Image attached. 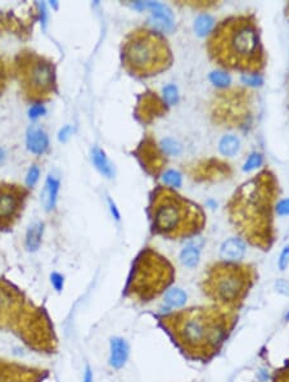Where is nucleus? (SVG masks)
<instances>
[{
  "label": "nucleus",
  "instance_id": "obj_1",
  "mask_svg": "<svg viewBox=\"0 0 289 382\" xmlns=\"http://www.w3.org/2000/svg\"><path fill=\"white\" fill-rule=\"evenodd\" d=\"M280 194L279 180L268 167L238 187L226 203L229 223L245 242L261 251L275 243L274 211Z\"/></svg>",
  "mask_w": 289,
  "mask_h": 382
},
{
  "label": "nucleus",
  "instance_id": "obj_2",
  "mask_svg": "<svg viewBox=\"0 0 289 382\" xmlns=\"http://www.w3.org/2000/svg\"><path fill=\"white\" fill-rule=\"evenodd\" d=\"M158 324L189 360L207 363L230 337L237 314L216 307H193L157 315Z\"/></svg>",
  "mask_w": 289,
  "mask_h": 382
},
{
  "label": "nucleus",
  "instance_id": "obj_3",
  "mask_svg": "<svg viewBox=\"0 0 289 382\" xmlns=\"http://www.w3.org/2000/svg\"><path fill=\"white\" fill-rule=\"evenodd\" d=\"M207 53L215 65L245 75H261L267 57L261 27L253 13L229 16L221 20L207 39Z\"/></svg>",
  "mask_w": 289,
  "mask_h": 382
},
{
  "label": "nucleus",
  "instance_id": "obj_4",
  "mask_svg": "<svg viewBox=\"0 0 289 382\" xmlns=\"http://www.w3.org/2000/svg\"><path fill=\"white\" fill-rule=\"evenodd\" d=\"M147 215L152 234L172 241L196 237L203 232L207 223L200 203L166 186H156L149 193Z\"/></svg>",
  "mask_w": 289,
  "mask_h": 382
},
{
  "label": "nucleus",
  "instance_id": "obj_5",
  "mask_svg": "<svg viewBox=\"0 0 289 382\" xmlns=\"http://www.w3.org/2000/svg\"><path fill=\"white\" fill-rule=\"evenodd\" d=\"M257 278L255 265L222 260L207 268L200 289L216 307L235 313L243 307Z\"/></svg>",
  "mask_w": 289,
  "mask_h": 382
},
{
  "label": "nucleus",
  "instance_id": "obj_6",
  "mask_svg": "<svg viewBox=\"0 0 289 382\" xmlns=\"http://www.w3.org/2000/svg\"><path fill=\"white\" fill-rule=\"evenodd\" d=\"M121 61L130 75L145 79L167 71L174 63V54L162 32L139 27L122 42Z\"/></svg>",
  "mask_w": 289,
  "mask_h": 382
},
{
  "label": "nucleus",
  "instance_id": "obj_7",
  "mask_svg": "<svg viewBox=\"0 0 289 382\" xmlns=\"http://www.w3.org/2000/svg\"><path fill=\"white\" fill-rule=\"evenodd\" d=\"M175 277V268L165 255L153 247H144L133 262L124 296L138 304H148L165 293Z\"/></svg>",
  "mask_w": 289,
  "mask_h": 382
},
{
  "label": "nucleus",
  "instance_id": "obj_8",
  "mask_svg": "<svg viewBox=\"0 0 289 382\" xmlns=\"http://www.w3.org/2000/svg\"><path fill=\"white\" fill-rule=\"evenodd\" d=\"M257 112V96L247 88H229L215 93L210 104V116L215 125L227 129L247 130Z\"/></svg>",
  "mask_w": 289,
  "mask_h": 382
},
{
  "label": "nucleus",
  "instance_id": "obj_9",
  "mask_svg": "<svg viewBox=\"0 0 289 382\" xmlns=\"http://www.w3.org/2000/svg\"><path fill=\"white\" fill-rule=\"evenodd\" d=\"M13 69L27 99L43 102L57 92L55 67L52 61L43 55L22 50L14 58Z\"/></svg>",
  "mask_w": 289,
  "mask_h": 382
},
{
  "label": "nucleus",
  "instance_id": "obj_10",
  "mask_svg": "<svg viewBox=\"0 0 289 382\" xmlns=\"http://www.w3.org/2000/svg\"><path fill=\"white\" fill-rule=\"evenodd\" d=\"M13 331L23 344L36 353L52 354L57 350V334L48 311L28 303Z\"/></svg>",
  "mask_w": 289,
  "mask_h": 382
},
{
  "label": "nucleus",
  "instance_id": "obj_11",
  "mask_svg": "<svg viewBox=\"0 0 289 382\" xmlns=\"http://www.w3.org/2000/svg\"><path fill=\"white\" fill-rule=\"evenodd\" d=\"M28 303L21 289L0 278V330H13Z\"/></svg>",
  "mask_w": 289,
  "mask_h": 382
},
{
  "label": "nucleus",
  "instance_id": "obj_12",
  "mask_svg": "<svg viewBox=\"0 0 289 382\" xmlns=\"http://www.w3.org/2000/svg\"><path fill=\"white\" fill-rule=\"evenodd\" d=\"M28 191L18 184L0 183V231H9L21 216Z\"/></svg>",
  "mask_w": 289,
  "mask_h": 382
},
{
  "label": "nucleus",
  "instance_id": "obj_13",
  "mask_svg": "<svg viewBox=\"0 0 289 382\" xmlns=\"http://www.w3.org/2000/svg\"><path fill=\"white\" fill-rule=\"evenodd\" d=\"M190 179L196 183H219L230 179L233 167L229 162L217 157H208L189 164L184 167Z\"/></svg>",
  "mask_w": 289,
  "mask_h": 382
},
{
  "label": "nucleus",
  "instance_id": "obj_14",
  "mask_svg": "<svg viewBox=\"0 0 289 382\" xmlns=\"http://www.w3.org/2000/svg\"><path fill=\"white\" fill-rule=\"evenodd\" d=\"M133 155L140 164L141 169L155 179L162 175L167 165V157L152 134H145L143 137L136 148L133 151Z\"/></svg>",
  "mask_w": 289,
  "mask_h": 382
},
{
  "label": "nucleus",
  "instance_id": "obj_15",
  "mask_svg": "<svg viewBox=\"0 0 289 382\" xmlns=\"http://www.w3.org/2000/svg\"><path fill=\"white\" fill-rule=\"evenodd\" d=\"M170 106L163 98L153 90H145L139 94L135 104L134 116L143 125H151L157 119L169 114Z\"/></svg>",
  "mask_w": 289,
  "mask_h": 382
},
{
  "label": "nucleus",
  "instance_id": "obj_16",
  "mask_svg": "<svg viewBox=\"0 0 289 382\" xmlns=\"http://www.w3.org/2000/svg\"><path fill=\"white\" fill-rule=\"evenodd\" d=\"M46 377L45 369L0 359V382H44Z\"/></svg>",
  "mask_w": 289,
  "mask_h": 382
},
{
  "label": "nucleus",
  "instance_id": "obj_17",
  "mask_svg": "<svg viewBox=\"0 0 289 382\" xmlns=\"http://www.w3.org/2000/svg\"><path fill=\"white\" fill-rule=\"evenodd\" d=\"M34 21L35 17L23 20L14 12H0V34H3L4 31H11L18 35L20 38L26 39L31 32Z\"/></svg>",
  "mask_w": 289,
  "mask_h": 382
},
{
  "label": "nucleus",
  "instance_id": "obj_18",
  "mask_svg": "<svg viewBox=\"0 0 289 382\" xmlns=\"http://www.w3.org/2000/svg\"><path fill=\"white\" fill-rule=\"evenodd\" d=\"M130 355V345L125 338L114 336L110 341V365L113 369H121L126 364Z\"/></svg>",
  "mask_w": 289,
  "mask_h": 382
},
{
  "label": "nucleus",
  "instance_id": "obj_19",
  "mask_svg": "<svg viewBox=\"0 0 289 382\" xmlns=\"http://www.w3.org/2000/svg\"><path fill=\"white\" fill-rule=\"evenodd\" d=\"M245 254V242L241 238H229L221 244L220 256L224 262L238 263Z\"/></svg>",
  "mask_w": 289,
  "mask_h": 382
},
{
  "label": "nucleus",
  "instance_id": "obj_20",
  "mask_svg": "<svg viewBox=\"0 0 289 382\" xmlns=\"http://www.w3.org/2000/svg\"><path fill=\"white\" fill-rule=\"evenodd\" d=\"M49 147L48 135L40 129H31L27 133V148L35 153L42 155Z\"/></svg>",
  "mask_w": 289,
  "mask_h": 382
},
{
  "label": "nucleus",
  "instance_id": "obj_21",
  "mask_svg": "<svg viewBox=\"0 0 289 382\" xmlns=\"http://www.w3.org/2000/svg\"><path fill=\"white\" fill-rule=\"evenodd\" d=\"M58 190H59V182L52 176H49L45 183L44 191H43V206L45 207V210L49 211L52 210L53 207L55 206V202H57V196H58Z\"/></svg>",
  "mask_w": 289,
  "mask_h": 382
},
{
  "label": "nucleus",
  "instance_id": "obj_22",
  "mask_svg": "<svg viewBox=\"0 0 289 382\" xmlns=\"http://www.w3.org/2000/svg\"><path fill=\"white\" fill-rule=\"evenodd\" d=\"M43 232H44V224L38 221L30 225L26 233V248L30 252L38 251L42 244Z\"/></svg>",
  "mask_w": 289,
  "mask_h": 382
},
{
  "label": "nucleus",
  "instance_id": "obj_23",
  "mask_svg": "<svg viewBox=\"0 0 289 382\" xmlns=\"http://www.w3.org/2000/svg\"><path fill=\"white\" fill-rule=\"evenodd\" d=\"M91 159H93L94 165L98 170H99L104 176L107 178H112L113 176V167L111 165L110 160L107 159V156L100 148H94L91 151Z\"/></svg>",
  "mask_w": 289,
  "mask_h": 382
},
{
  "label": "nucleus",
  "instance_id": "obj_24",
  "mask_svg": "<svg viewBox=\"0 0 289 382\" xmlns=\"http://www.w3.org/2000/svg\"><path fill=\"white\" fill-rule=\"evenodd\" d=\"M151 24L157 28V31L169 32L174 28V22H172V13L171 11L166 12H156L151 18Z\"/></svg>",
  "mask_w": 289,
  "mask_h": 382
},
{
  "label": "nucleus",
  "instance_id": "obj_25",
  "mask_svg": "<svg viewBox=\"0 0 289 382\" xmlns=\"http://www.w3.org/2000/svg\"><path fill=\"white\" fill-rule=\"evenodd\" d=\"M214 27L215 20L207 13L198 16L196 22H194V30H196L197 35H200V36H206V35L211 34Z\"/></svg>",
  "mask_w": 289,
  "mask_h": 382
},
{
  "label": "nucleus",
  "instance_id": "obj_26",
  "mask_svg": "<svg viewBox=\"0 0 289 382\" xmlns=\"http://www.w3.org/2000/svg\"><path fill=\"white\" fill-rule=\"evenodd\" d=\"M200 252L196 246H188L180 254V260L188 268H194L200 263Z\"/></svg>",
  "mask_w": 289,
  "mask_h": 382
},
{
  "label": "nucleus",
  "instance_id": "obj_27",
  "mask_svg": "<svg viewBox=\"0 0 289 382\" xmlns=\"http://www.w3.org/2000/svg\"><path fill=\"white\" fill-rule=\"evenodd\" d=\"M219 149L224 156H234L239 149V139L234 135H225L220 141Z\"/></svg>",
  "mask_w": 289,
  "mask_h": 382
},
{
  "label": "nucleus",
  "instance_id": "obj_28",
  "mask_svg": "<svg viewBox=\"0 0 289 382\" xmlns=\"http://www.w3.org/2000/svg\"><path fill=\"white\" fill-rule=\"evenodd\" d=\"M186 293L180 288H172L165 295V301L170 308H180L186 303Z\"/></svg>",
  "mask_w": 289,
  "mask_h": 382
},
{
  "label": "nucleus",
  "instance_id": "obj_29",
  "mask_svg": "<svg viewBox=\"0 0 289 382\" xmlns=\"http://www.w3.org/2000/svg\"><path fill=\"white\" fill-rule=\"evenodd\" d=\"M178 4L194 8V9H210V8L217 5V1H214V0H210V1H207V0H184V1L179 0Z\"/></svg>",
  "mask_w": 289,
  "mask_h": 382
},
{
  "label": "nucleus",
  "instance_id": "obj_30",
  "mask_svg": "<svg viewBox=\"0 0 289 382\" xmlns=\"http://www.w3.org/2000/svg\"><path fill=\"white\" fill-rule=\"evenodd\" d=\"M163 182L171 188H178L181 186V174L176 170H169L163 174Z\"/></svg>",
  "mask_w": 289,
  "mask_h": 382
},
{
  "label": "nucleus",
  "instance_id": "obj_31",
  "mask_svg": "<svg viewBox=\"0 0 289 382\" xmlns=\"http://www.w3.org/2000/svg\"><path fill=\"white\" fill-rule=\"evenodd\" d=\"M210 80L211 83L215 84L219 88H226L230 84V76L225 72H221V71H214L210 75Z\"/></svg>",
  "mask_w": 289,
  "mask_h": 382
},
{
  "label": "nucleus",
  "instance_id": "obj_32",
  "mask_svg": "<svg viewBox=\"0 0 289 382\" xmlns=\"http://www.w3.org/2000/svg\"><path fill=\"white\" fill-rule=\"evenodd\" d=\"M163 99L169 106L178 103L179 100V92H178V88L175 85H167L163 89Z\"/></svg>",
  "mask_w": 289,
  "mask_h": 382
},
{
  "label": "nucleus",
  "instance_id": "obj_33",
  "mask_svg": "<svg viewBox=\"0 0 289 382\" xmlns=\"http://www.w3.org/2000/svg\"><path fill=\"white\" fill-rule=\"evenodd\" d=\"M161 149L163 153H167V155H179L181 151V145L174 139H165L162 142Z\"/></svg>",
  "mask_w": 289,
  "mask_h": 382
},
{
  "label": "nucleus",
  "instance_id": "obj_34",
  "mask_svg": "<svg viewBox=\"0 0 289 382\" xmlns=\"http://www.w3.org/2000/svg\"><path fill=\"white\" fill-rule=\"evenodd\" d=\"M262 164V156L260 153H252L247 159V161L243 165V170L245 171H252V170L257 169L258 166H261Z\"/></svg>",
  "mask_w": 289,
  "mask_h": 382
},
{
  "label": "nucleus",
  "instance_id": "obj_35",
  "mask_svg": "<svg viewBox=\"0 0 289 382\" xmlns=\"http://www.w3.org/2000/svg\"><path fill=\"white\" fill-rule=\"evenodd\" d=\"M272 382H289V361H287L282 368L276 369L272 376Z\"/></svg>",
  "mask_w": 289,
  "mask_h": 382
},
{
  "label": "nucleus",
  "instance_id": "obj_36",
  "mask_svg": "<svg viewBox=\"0 0 289 382\" xmlns=\"http://www.w3.org/2000/svg\"><path fill=\"white\" fill-rule=\"evenodd\" d=\"M8 81V65L4 58L0 55V96L5 89Z\"/></svg>",
  "mask_w": 289,
  "mask_h": 382
},
{
  "label": "nucleus",
  "instance_id": "obj_37",
  "mask_svg": "<svg viewBox=\"0 0 289 382\" xmlns=\"http://www.w3.org/2000/svg\"><path fill=\"white\" fill-rule=\"evenodd\" d=\"M50 282H52L53 288L57 291V292H62L63 287H65V277L59 273L54 272L50 274Z\"/></svg>",
  "mask_w": 289,
  "mask_h": 382
},
{
  "label": "nucleus",
  "instance_id": "obj_38",
  "mask_svg": "<svg viewBox=\"0 0 289 382\" xmlns=\"http://www.w3.org/2000/svg\"><path fill=\"white\" fill-rule=\"evenodd\" d=\"M39 176H40V171H39L38 166H32L30 171L27 174V178H26V183H27L28 187H32L36 184V182L39 180Z\"/></svg>",
  "mask_w": 289,
  "mask_h": 382
},
{
  "label": "nucleus",
  "instance_id": "obj_39",
  "mask_svg": "<svg viewBox=\"0 0 289 382\" xmlns=\"http://www.w3.org/2000/svg\"><path fill=\"white\" fill-rule=\"evenodd\" d=\"M242 81L252 86H258L262 84V77L260 75H243Z\"/></svg>",
  "mask_w": 289,
  "mask_h": 382
},
{
  "label": "nucleus",
  "instance_id": "obj_40",
  "mask_svg": "<svg viewBox=\"0 0 289 382\" xmlns=\"http://www.w3.org/2000/svg\"><path fill=\"white\" fill-rule=\"evenodd\" d=\"M278 265L280 270H286L289 265V247H286L280 254V258H279Z\"/></svg>",
  "mask_w": 289,
  "mask_h": 382
},
{
  "label": "nucleus",
  "instance_id": "obj_41",
  "mask_svg": "<svg viewBox=\"0 0 289 382\" xmlns=\"http://www.w3.org/2000/svg\"><path fill=\"white\" fill-rule=\"evenodd\" d=\"M275 210L276 213H278L279 215H282V216H284V215H289V198L279 201V202L276 203Z\"/></svg>",
  "mask_w": 289,
  "mask_h": 382
},
{
  "label": "nucleus",
  "instance_id": "obj_42",
  "mask_svg": "<svg viewBox=\"0 0 289 382\" xmlns=\"http://www.w3.org/2000/svg\"><path fill=\"white\" fill-rule=\"evenodd\" d=\"M45 114V108L44 106H42V104H34V106L30 108V111H28V116H30V119H38V117L43 116V115Z\"/></svg>",
  "mask_w": 289,
  "mask_h": 382
},
{
  "label": "nucleus",
  "instance_id": "obj_43",
  "mask_svg": "<svg viewBox=\"0 0 289 382\" xmlns=\"http://www.w3.org/2000/svg\"><path fill=\"white\" fill-rule=\"evenodd\" d=\"M71 133H72V129H71V126H68V125H67V126H65L62 130L59 131V141L66 142L67 139L69 138Z\"/></svg>",
  "mask_w": 289,
  "mask_h": 382
},
{
  "label": "nucleus",
  "instance_id": "obj_44",
  "mask_svg": "<svg viewBox=\"0 0 289 382\" xmlns=\"http://www.w3.org/2000/svg\"><path fill=\"white\" fill-rule=\"evenodd\" d=\"M83 382H93V371H91V368H90L89 365H86L85 367Z\"/></svg>",
  "mask_w": 289,
  "mask_h": 382
},
{
  "label": "nucleus",
  "instance_id": "obj_45",
  "mask_svg": "<svg viewBox=\"0 0 289 382\" xmlns=\"http://www.w3.org/2000/svg\"><path fill=\"white\" fill-rule=\"evenodd\" d=\"M110 206H111V211H112V214H113V216L114 219H120V213H118L117 210V207H116V205L113 203V201L110 200Z\"/></svg>",
  "mask_w": 289,
  "mask_h": 382
},
{
  "label": "nucleus",
  "instance_id": "obj_46",
  "mask_svg": "<svg viewBox=\"0 0 289 382\" xmlns=\"http://www.w3.org/2000/svg\"><path fill=\"white\" fill-rule=\"evenodd\" d=\"M3 161H4V152L3 149H0V165L3 164Z\"/></svg>",
  "mask_w": 289,
  "mask_h": 382
},
{
  "label": "nucleus",
  "instance_id": "obj_47",
  "mask_svg": "<svg viewBox=\"0 0 289 382\" xmlns=\"http://www.w3.org/2000/svg\"><path fill=\"white\" fill-rule=\"evenodd\" d=\"M286 14H287V17L289 18V3L287 4V7H286Z\"/></svg>",
  "mask_w": 289,
  "mask_h": 382
},
{
  "label": "nucleus",
  "instance_id": "obj_48",
  "mask_svg": "<svg viewBox=\"0 0 289 382\" xmlns=\"http://www.w3.org/2000/svg\"><path fill=\"white\" fill-rule=\"evenodd\" d=\"M286 319H287V320H289V311H288V314H287V317H286Z\"/></svg>",
  "mask_w": 289,
  "mask_h": 382
}]
</instances>
